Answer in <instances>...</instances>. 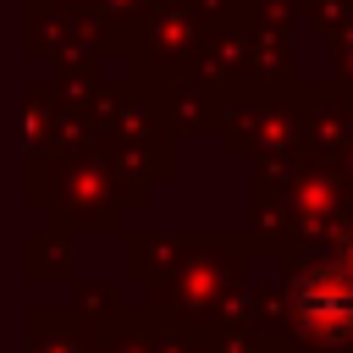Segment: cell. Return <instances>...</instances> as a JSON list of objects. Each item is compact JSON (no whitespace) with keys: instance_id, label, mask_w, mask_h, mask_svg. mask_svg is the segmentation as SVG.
Instances as JSON below:
<instances>
[{"instance_id":"obj_1","label":"cell","mask_w":353,"mask_h":353,"mask_svg":"<svg viewBox=\"0 0 353 353\" xmlns=\"http://www.w3.org/2000/svg\"><path fill=\"white\" fill-rule=\"evenodd\" d=\"M303 320L314 325H347L353 320V298H331V292H303Z\"/></svg>"}]
</instances>
